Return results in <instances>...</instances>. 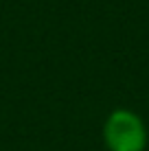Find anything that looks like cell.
<instances>
[{
	"label": "cell",
	"mask_w": 149,
	"mask_h": 151,
	"mask_svg": "<svg viewBox=\"0 0 149 151\" xmlns=\"http://www.w3.org/2000/svg\"><path fill=\"white\" fill-rule=\"evenodd\" d=\"M103 140L110 151H143L147 142L145 123L130 110H114L105 118Z\"/></svg>",
	"instance_id": "obj_1"
}]
</instances>
